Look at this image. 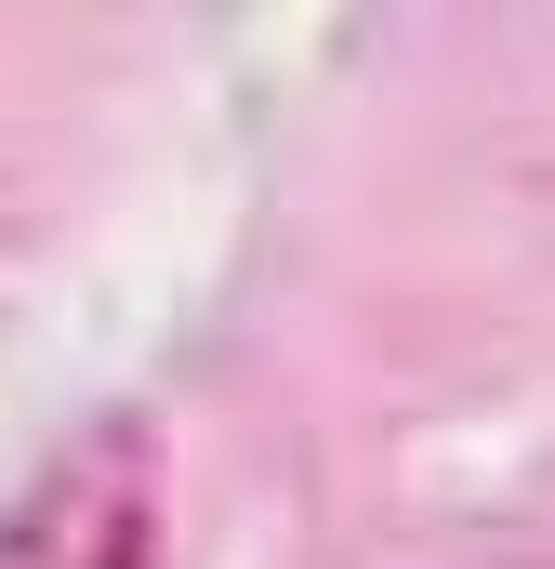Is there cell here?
I'll list each match as a JSON object with an SVG mask.
<instances>
[{"label": "cell", "instance_id": "cell-1", "mask_svg": "<svg viewBox=\"0 0 555 569\" xmlns=\"http://www.w3.org/2000/svg\"><path fill=\"white\" fill-rule=\"evenodd\" d=\"M0 569H172L159 437L145 425H80L0 503Z\"/></svg>", "mask_w": 555, "mask_h": 569}]
</instances>
